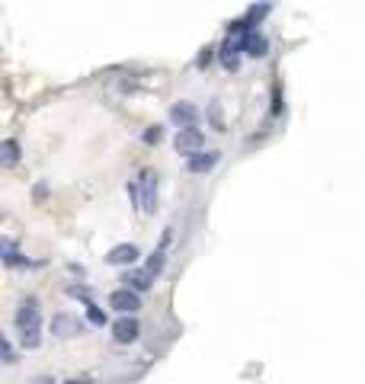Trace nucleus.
<instances>
[{"instance_id": "obj_3", "label": "nucleus", "mask_w": 365, "mask_h": 384, "mask_svg": "<svg viewBox=\"0 0 365 384\" xmlns=\"http://www.w3.org/2000/svg\"><path fill=\"white\" fill-rule=\"evenodd\" d=\"M202 141H205V134H202L196 125L180 128V132H176V138H173L176 150H180V154H186V157H192V154H199V150H202Z\"/></svg>"}, {"instance_id": "obj_2", "label": "nucleus", "mask_w": 365, "mask_h": 384, "mask_svg": "<svg viewBox=\"0 0 365 384\" xmlns=\"http://www.w3.org/2000/svg\"><path fill=\"white\" fill-rule=\"evenodd\" d=\"M17 326H19V340H23L29 349H35L42 342V336H39V301L35 298L23 301V308L17 311Z\"/></svg>"}, {"instance_id": "obj_7", "label": "nucleus", "mask_w": 365, "mask_h": 384, "mask_svg": "<svg viewBox=\"0 0 365 384\" xmlns=\"http://www.w3.org/2000/svg\"><path fill=\"white\" fill-rule=\"evenodd\" d=\"M138 256H142V253H138L135 243H116V247L106 253V259L109 263H116V266H128V263H135Z\"/></svg>"}, {"instance_id": "obj_14", "label": "nucleus", "mask_w": 365, "mask_h": 384, "mask_svg": "<svg viewBox=\"0 0 365 384\" xmlns=\"http://www.w3.org/2000/svg\"><path fill=\"white\" fill-rule=\"evenodd\" d=\"M87 317H90V324H106V314L96 304H87Z\"/></svg>"}, {"instance_id": "obj_17", "label": "nucleus", "mask_w": 365, "mask_h": 384, "mask_svg": "<svg viewBox=\"0 0 365 384\" xmlns=\"http://www.w3.org/2000/svg\"><path fill=\"white\" fill-rule=\"evenodd\" d=\"M67 384H90V381H67Z\"/></svg>"}, {"instance_id": "obj_12", "label": "nucleus", "mask_w": 365, "mask_h": 384, "mask_svg": "<svg viewBox=\"0 0 365 384\" xmlns=\"http://www.w3.org/2000/svg\"><path fill=\"white\" fill-rule=\"evenodd\" d=\"M151 279H154L151 269H132V272H125L122 282H128V288H135V292H144L151 285Z\"/></svg>"}, {"instance_id": "obj_16", "label": "nucleus", "mask_w": 365, "mask_h": 384, "mask_svg": "<svg viewBox=\"0 0 365 384\" xmlns=\"http://www.w3.org/2000/svg\"><path fill=\"white\" fill-rule=\"evenodd\" d=\"M160 134H164V132H160V125H158V128H151L144 138H148V141H160Z\"/></svg>"}, {"instance_id": "obj_9", "label": "nucleus", "mask_w": 365, "mask_h": 384, "mask_svg": "<svg viewBox=\"0 0 365 384\" xmlns=\"http://www.w3.org/2000/svg\"><path fill=\"white\" fill-rule=\"evenodd\" d=\"M170 119L173 122H180L182 128H189L196 119H199V109L192 106V103H173V109H170Z\"/></svg>"}, {"instance_id": "obj_8", "label": "nucleus", "mask_w": 365, "mask_h": 384, "mask_svg": "<svg viewBox=\"0 0 365 384\" xmlns=\"http://www.w3.org/2000/svg\"><path fill=\"white\" fill-rule=\"evenodd\" d=\"M138 336V320L135 317H119L112 324V340L116 342H132Z\"/></svg>"}, {"instance_id": "obj_5", "label": "nucleus", "mask_w": 365, "mask_h": 384, "mask_svg": "<svg viewBox=\"0 0 365 384\" xmlns=\"http://www.w3.org/2000/svg\"><path fill=\"white\" fill-rule=\"evenodd\" d=\"M218 160H221V154H218V150H199V154L186 157V167H189V173H208Z\"/></svg>"}, {"instance_id": "obj_4", "label": "nucleus", "mask_w": 365, "mask_h": 384, "mask_svg": "<svg viewBox=\"0 0 365 384\" xmlns=\"http://www.w3.org/2000/svg\"><path fill=\"white\" fill-rule=\"evenodd\" d=\"M109 308H116V311H122V314H132V311H138L142 308V298H138V292L135 288H116V292L109 295Z\"/></svg>"}, {"instance_id": "obj_6", "label": "nucleus", "mask_w": 365, "mask_h": 384, "mask_svg": "<svg viewBox=\"0 0 365 384\" xmlns=\"http://www.w3.org/2000/svg\"><path fill=\"white\" fill-rule=\"evenodd\" d=\"M51 333L61 336V340L77 336V333H80V320H77L74 314H55V320H51Z\"/></svg>"}, {"instance_id": "obj_10", "label": "nucleus", "mask_w": 365, "mask_h": 384, "mask_svg": "<svg viewBox=\"0 0 365 384\" xmlns=\"http://www.w3.org/2000/svg\"><path fill=\"white\" fill-rule=\"evenodd\" d=\"M266 49H269V42H266V35L260 33V29H250L247 35H244V51H250V55H266Z\"/></svg>"}, {"instance_id": "obj_13", "label": "nucleus", "mask_w": 365, "mask_h": 384, "mask_svg": "<svg viewBox=\"0 0 365 384\" xmlns=\"http://www.w3.org/2000/svg\"><path fill=\"white\" fill-rule=\"evenodd\" d=\"M19 157V144L17 141H3V164H13Z\"/></svg>"}, {"instance_id": "obj_11", "label": "nucleus", "mask_w": 365, "mask_h": 384, "mask_svg": "<svg viewBox=\"0 0 365 384\" xmlns=\"http://www.w3.org/2000/svg\"><path fill=\"white\" fill-rule=\"evenodd\" d=\"M241 51H244V42H237V39H224V45H221V61L228 67H237V61H241Z\"/></svg>"}, {"instance_id": "obj_1", "label": "nucleus", "mask_w": 365, "mask_h": 384, "mask_svg": "<svg viewBox=\"0 0 365 384\" xmlns=\"http://www.w3.org/2000/svg\"><path fill=\"white\" fill-rule=\"evenodd\" d=\"M128 192H132V202L142 211H154V205H158V173L151 167H144L142 173L128 183Z\"/></svg>"}, {"instance_id": "obj_15", "label": "nucleus", "mask_w": 365, "mask_h": 384, "mask_svg": "<svg viewBox=\"0 0 365 384\" xmlns=\"http://www.w3.org/2000/svg\"><path fill=\"white\" fill-rule=\"evenodd\" d=\"M0 352H3V362H13V346H10L7 340H3V346H0Z\"/></svg>"}]
</instances>
